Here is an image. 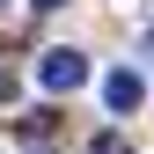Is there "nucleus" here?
I'll list each match as a JSON object with an SVG mask.
<instances>
[{
  "label": "nucleus",
  "mask_w": 154,
  "mask_h": 154,
  "mask_svg": "<svg viewBox=\"0 0 154 154\" xmlns=\"http://www.w3.org/2000/svg\"><path fill=\"white\" fill-rule=\"evenodd\" d=\"M37 81H44L51 95H73V88L88 81V59H81L73 44H59V51H44V59H37Z\"/></svg>",
  "instance_id": "nucleus-1"
},
{
  "label": "nucleus",
  "mask_w": 154,
  "mask_h": 154,
  "mask_svg": "<svg viewBox=\"0 0 154 154\" xmlns=\"http://www.w3.org/2000/svg\"><path fill=\"white\" fill-rule=\"evenodd\" d=\"M88 154H125V140H118V132H103V140H95Z\"/></svg>",
  "instance_id": "nucleus-3"
},
{
  "label": "nucleus",
  "mask_w": 154,
  "mask_h": 154,
  "mask_svg": "<svg viewBox=\"0 0 154 154\" xmlns=\"http://www.w3.org/2000/svg\"><path fill=\"white\" fill-rule=\"evenodd\" d=\"M103 103L118 110V118H132V110L147 103V81H140L132 66H118V73H103Z\"/></svg>",
  "instance_id": "nucleus-2"
},
{
  "label": "nucleus",
  "mask_w": 154,
  "mask_h": 154,
  "mask_svg": "<svg viewBox=\"0 0 154 154\" xmlns=\"http://www.w3.org/2000/svg\"><path fill=\"white\" fill-rule=\"evenodd\" d=\"M0 8H8V0H0Z\"/></svg>",
  "instance_id": "nucleus-6"
},
{
  "label": "nucleus",
  "mask_w": 154,
  "mask_h": 154,
  "mask_svg": "<svg viewBox=\"0 0 154 154\" xmlns=\"http://www.w3.org/2000/svg\"><path fill=\"white\" fill-rule=\"evenodd\" d=\"M147 51H154V29H147Z\"/></svg>",
  "instance_id": "nucleus-5"
},
{
  "label": "nucleus",
  "mask_w": 154,
  "mask_h": 154,
  "mask_svg": "<svg viewBox=\"0 0 154 154\" xmlns=\"http://www.w3.org/2000/svg\"><path fill=\"white\" fill-rule=\"evenodd\" d=\"M37 8H44V15H51V8H66V0H37Z\"/></svg>",
  "instance_id": "nucleus-4"
}]
</instances>
